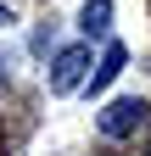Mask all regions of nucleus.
<instances>
[{
  "instance_id": "nucleus-3",
  "label": "nucleus",
  "mask_w": 151,
  "mask_h": 156,
  "mask_svg": "<svg viewBox=\"0 0 151 156\" xmlns=\"http://www.w3.org/2000/svg\"><path fill=\"white\" fill-rule=\"evenodd\" d=\"M123 62H129V50H123V45H106V56H101V67H90V78H84V89H90V95H101V89L112 84V78L123 73Z\"/></svg>"
},
{
  "instance_id": "nucleus-2",
  "label": "nucleus",
  "mask_w": 151,
  "mask_h": 156,
  "mask_svg": "<svg viewBox=\"0 0 151 156\" xmlns=\"http://www.w3.org/2000/svg\"><path fill=\"white\" fill-rule=\"evenodd\" d=\"M84 78H90V45L56 50V62H50V89H56V95H73Z\"/></svg>"
},
{
  "instance_id": "nucleus-5",
  "label": "nucleus",
  "mask_w": 151,
  "mask_h": 156,
  "mask_svg": "<svg viewBox=\"0 0 151 156\" xmlns=\"http://www.w3.org/2000/svg\"><path fill=\"white\" fill-rule=\"evenodd\" d=\"M6 23H17V17H11V6H0V28H6Z\"/></svg>"
},
{
  "instance_id": "nucleus-1",
  "label": "nucleus",
  "mask_w": 151,
  "mask_h": 156,
  "mask_svg": "<svg viewBox=\"0 0 151 156\" xmlns=\"http://www.w3.org/2000/svg\"><path fill=\"white\" fill-rule=\"evenodd\" d=\"M145 117H151V106L140 101V95H123V101H112L101 112V134H106V140H129V134L145 128Z\"/></svg>"
},
{
  "instance_id": "nucleus-4",
  "label": "nucleus",
  "mask_w": 151,
  "mask_h": 156,
  "mask_svg": "<svg viewBox=\"0 0 151 156\" xmlns=\"http://www.w3.org/2000/svg\"><path fill=\"white\" fill-rule=\"evenodd\" d=\"M106 23H112V0H84L79 28H84V34H106Z\"/></svg>"
},
{
  "instance_id": "nucleus-6",
  "label": "nucleus",
  "mask_w": 151,
  "mask_h": 156,
  "mask_svg": "<svg viewBox=\"0 0 151 156\" xmlns=\"http://www.w3.org/2000/svg\"><path fill=\"white\" fill-rule=\"evenodd\" d=\"M145 156H151V151H145Z\"/></svg>"
}]
</instances>
